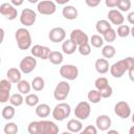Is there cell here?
Listing matches in <instances>:
<instances>
[{
  "instance_id": "6da1fadb",
  "label": "cell",
  "mask_w": 134,
  "mask_h": 134,
  "mask_svg": "<svg viewBox=\"0 0 134 134\" xmlns=\"http://www.w3.org/2000/svg\"><path fill=\"white\" fill-rule=\"evenodd\" d=\"M134 68V58L133 57H127L122 60H119L115 62L113 65L110 66V73L115 79H120L126 71H129L130 69Z\"/></svg>"
},
{
  "instance_id": "7a4b0ae2",
  "label": "cell",
  "mask_w": 134,
  "mask_h": 134,
  "mask_svg": "<svg viewBox=\"0 0 134 134\" xmlns=\"http://www.w3.org/2000/svg\"><path fill=\"white\" fill-rule=\"evenodd\" d=\"M15 39L17 42V45L19 49L21 50H27L31 46V36L28 29L21 27L16 30L15 32Z\"/></svg>"
},
{
  "instance_id": "3957f363",
  "label": "cell",
  "mask_w": 134,
  "mask_h": 134,
  "mask_svg": "<svg viewBox=\"0 0 134 134\" xmlns=\"http://www.w3.org/2000/svg\"><path fill=\"white\" fill-rule=\"evenodd\" d=\"M52 117L55 120L59 121H63L64 119H66L67 117H69L70 113H71V107L69 104L67 103H59L58 105L54 106V108L52 109Z\"/></svg>"
},
{
  "instance_id": "277c9868",
  "label": "cell",
  "mask_w": 134,
  "mask_h": 134,
  "mask_svg": "<svg viewBox=\"0 0 134 134\" xmlns=\"http://www.w3.org/2000/svg\"><path fill=\"white\" fill-rule=\"evenodd\" d=\"M70 92V85L67 81H61L57 84L54 91H53V97L57 100H64L67 98Z\"/></svg>"
},
{
  "instance_id": "5b68a950",
  "label": "cell",
  "mask_w": 134,
  "mask_h": 134,
  "mask_svg": "<svg viewBox=\"0 0 134 134\" xmlns=\"http://www.w3.org/2000/svg\"><path fill=\"white\" fill-rule=\"evenodd\" d=\"M60 75L66 81H74L79 76V69L75 65L66 64L60 67Z\"/></svg>"
},
{
  "instance_id": "8992f818",
  "label": "cell",
  "mask_w": 134,
  "mask_h": 134,
  "mask_svg": "<svg viewBox=\"0 0 134 134\" xmlns=\"http://www.w3.org/2000/svg\"><path fill=\"white\" fill-rule=\"evenodd\" d=\"M91 113V106L88 102H80L74 109V116L80 120H85Z\"/></svg>"
},
{
  "instance_id": "52a82bcc",
  "label": "cell",
  "mask_w": 134,
  "mask_h": 134,
  "mask_svg": "<svg viewBox=\"0 0 134 134\" xmlns=\"http://www.w3.org/2000/svg\"><path fill=\"white\" fill-rule=\"evenodd\" d=\"M36 66H37V59L32 55H27V57H24L20 61L19 69L21 70L22 73L28 74L35 70Z\"/></svg>"
},
{
  "instance_id": "ba28073f",
  "label": "cell",
  "mask_w": 134,
  "mask_h": 134,
  "mask_svg": "<svg viewBox=\"0 0 134 134\" xmlns=\"http://www.w3.org/2000/svg\"><path fill=\"white\" fill-rule=\"evenodd\" d=\"M37 10L41 15L50 16V15H53L55 13L57 5L51 0H43V1L38 2V4H37Z\"/></svg>"
},
{
  "instance_id": "9c48e42d",
  "label": "cell",
  "mask_w": 134,
  "mask_h": 134,
  "mask_svg": "<svg viewBox=\"0 0 134 134\" xmlns=\"http://www.w3.org/2000/svg\"><path fill=\"white\" fill-rule=\"evenodd\" d=\"M37 20V13L31 8H23L20 15V22L24 26H31Z\"/></svg>"
},
{
  "instance_id": "30bf717a",
  "label": "cell",
  "mask_w": 134,
  "mask_h": 134,
  "mask_svg": "<svg viewBox=\"0 0 134 134\" xmlns=\"http://www.w3.org/2000/svg\"><path fill=\"white\" fill-rule=\"evenodd\" d=\"M114 113L118 117H120L122 119H127L131 115V107L125 100L117 102L115 104V106H114Z\"/></svg>"
},
{
  "instance_id": "8fae6325",
  "label": "cell",
  "mask_w": 134,
  "mask_h": 134,
  "mask_svg": "<svg viewBox=\"0 0 134 134\" xmlns=\"http://www.w3.org/2000/svg\"><path fill=\"white\" fill-rule=\"evenodd\" d=\"M0 14L7 20H15L18 16V10L10 2H4L0 5Z\"/></svg>"
},
{
  "instance_id": "7c38bea8",
  "label": "cell",
  "mask_w": 134,
  "mask_h": 134,
  "mask_svg": "<svg viewBox=\"0 0 134 134\" xmlns=\"http://www.w3.org/2000/svg\"><path fill=\"white\" fill-rule=\"evenodd\" d=\"M76 46H80L82 44H85V43H88L89 42V38H88V35L82 30V29H73L71 32H70V38H69Z\"/></svg>"
},
{
  "instance_id": "4fadbf2b",
  "label": "cell",
  "mask_w": 134,
  "mask_h": 134,
  "mask_svg": "<svg viewBox=\"0 0 134 134\" xmlns=\"http://www.w3.org/2000/svg\"><path fill=\"white\" fill-rule=\"evenodd\" d=\"M40 134H59V127L51 120H40Z\"/></svg>"
},
{
  "instance_id": "5bb4252c",
  "label": "cell",
  "mask_w": 134,
  "mask_h": 134,
  "mask_svg": "<svg viewBox=\"0 0 134 134\" xmlns=\"http://www.w3.org/2000/svg\"><path fill=\"white\" fill-rule=\"evenodd\" d=\"M48 38L53 43L64 42L66 38V31L63 27H53L48 34Z\"/></svg>"
},
{
  "instance_id": "9a60e30c",
  "label": "cell",
  "mask_w": 134,
  "mask_h": 134,
  "mask_svg": "<svg viewBox=\"0 0 134 134\" xmlns=\"http://www.w3.org/2000/svg\"><path fill=\"white\" fill-rule=\"evenodd\" d=\"M107 17H108V21H109L110 23H112L113 25H118V26H120V25H122L124 22H125V17H124V15L121 14V12H119L118 9H115V8L110 9V10L108 12Z\"/></svg>"
},
{
  "instance_id": "2e32d148",
  "label": "cell",
  "mask_w": 134,
  "mask_h": 134,
  "mask_svg": "<svg viewBox=\"0 0 134 134\" xmlns=\"http://www.w3.org/2000/svg\"><path fill=\"white\" fill-rule=\"evenodd\" d=\"M111 124H112L111 118L106 114L98 115L95 120V126L97 130H100V131H108L111 127Z\"/></svg>"
},
{
  "instance_id": "e0dca14e",
  "label": "cell",
  "mask_w": 134,
  "mask_h": 134,
  "mask_svg": "<svg viewBox=\"0 0 134 134\" xmlns=\"http://www.w3.org/2000/svg\"><path fill=\"white\" fill-rule=\"evenodd\" d=\"M6 76H7V80L12 83V84H18L20 81H21V76H22V72L20 69L18 68H9L6 72Z\"/></svg>"
},
{
  "instance_id": "ac0fdd59",
  "label": "cell",
  "mask_w": 134,
  "mask_h": 134,
  "mask_svg": "<svg viewBox=\"0 0 134 134\" xmlns=\"http://www.w3.org/2000/svg\"><path fill=\"white\" fill-rule=\"evenodd\" d=\"M62 15L67 20H75L77 18V9L72 5H65L62 9Z\"/></svg>"
},
{
  "instance_id": "d6986e66",
  "label": "cell",
  "mask_w": 134,
  "mask_h": 134,
  "mask_svg": "<svg viewBox=\"0 0 134 134\" xmlns=\"http://www.w3.org/2000/svg\"><path fill=\"white\" fill-rule=\"evenodd\" d=\"M94 67L97 73L99 74H105L109 71L110 66H109V62L106 59H97L94 63Z\"/></svg>"
},
{
  "instance_id": "ffe728a7",
  "label": "cell",
  "mask_w": 134,
  "mask_h": 134,
  "mask_svg": "<svg viewBox=\"0 0 134 134\" xmlns=\"http://www.w3.org/2000/svg\"><path fill=\"white\" fill-rule=\"evenodd\" d=\"M67 130L71 133H80L83 130V124L82 120L77 118H72L68 120L67 122Z\"/></svg>"
},
{
  "instance_id": "44dd1931",
  "label": "cell",
  "mask_w": 134,
  "mask_h": 134,
  "mask_svg": "<svg viewBox=\"0 0 134 134\" xmlns=\"http://www.w3.org/2000/svg\"><path fill=\"white\" fill-rule=\"evenodd\" d=\"M62 50L65 54H72L75 52V50H77V46L70 40H65L62 44Z\"/></svg>"
},
{
  "instance_id": "7402d4cb",
  "label": "cell",
  "mask_w": 134,
  "mask_h": 134,
  "mask_svg": "<svg viewBox=\"0 0 134 134\" xmlns=\"http://www.w3.org/2000/svg\"><path fill=\"white\" fill-rule=\"evenodd\" d=\"M95 28H96V31H97L98 34L104 35L106 31H108L109 29H111L112 26H111V23H110L108 20L102 19V20H98V21L96 22Z\"/></svg>"
},
{
  "instance_id": "603a6c76",
  "label": "cell",
  "mask_w": 134,
  "mask_h": 134,
  "mask_svg": "<svg viewBox=\"0 0 134 134\" xmlns=\"http://www.w3.org/2000/svg\"><path fill=\"white\" fill-rule=\"evenodd\" d=\"M36 114L41 118H45L50 114V107L47 104H39L36 107Z\"/></svg>"
},
{
  "instance_id": "cb8c5ba5",
  "label": "cell",
  "mask_w": 134,
  "mask_h": 134,
  "mask_svg": "<svg viewBox=\"0 0 134 134\" xmlns=\"http://www.w3.org/2000/svg\"><path fill=\"white\" fill-rule=\"evenodd\" d=\"M17 89L19 93L21 94H29L30 89H31V84L26 80H21L17 84Z\"/></svg>"
},
{
  "instance_id": "d4e9b609",
  "label": "cell",
  "mask_w": 134,
  "mask_h": 134,
  "mask_svg": "<svg viewBox=\"0 0 134 134\" xmlns=\"http://www.w3.org/2000/svg\"><path fill=\"white\" fill-rule=\"evenodd\" d=\"M102 54L103 57L107 60V59H112L115 54H116V49L113 45L111 44H108V45H105L103 48H102Z\"/></svg>"
},
{
  "instance_id": "484cf974",
  "label": "cell",
  "mask_w": 134,
  "mask_h": 134,
  "mask_svg": "<svg viewBox=\"0 0 134 134\" xmlns=\"http://www.w3.org/2000/svg\"><path fill=\"white\" fill-rule=\"evenodd\" d=\"M15 113H16L15 107L12 106V105H8V106L3 107L2 112H1V115H2V117H3L4 119H6V120H10V119L14 118Z\"/></svg>"
},
{
  "instance_id": "4316f807",
  "label": "cell",
  "mask_w": 134,
  "mask_h": 134,
  "mask_svg": "<svg viewBox=\"0 0 134 134\" xmlns=\"http://www.w3.org/2000/svg\"><path fill=\"white\" fill-rule=\"evenodd\" d=\"M31 88L35 91H42L45 87V81L42 76H36L31 81Z\"/></svg>"
},
{
  "instance_id": "83f0119b",
  "label": "cell",
  "mask_w": 134,
  "mask_h": 134,
  "mask_svg": "<svg viewBox=\"0 0 134 134\" xmlns=\"http://www.w3.org/2000/svg\"><path fill=\"white\" fill-rule=\"evenodd\" d=\"M87 97H88V100L92 104H98L102 99V96H100V93L98 90L96 89H92L88 92L87 94Z\"/></svg>"
},
{
  "instance_id": "f1b7e54d",
  "label": "cell",
  "mask_w": 134,
  "mask_h": 134,
  "mask_svg": "<svg viewBox=\"0 0 134 134\" xmlns=\"http://www.w3.org/2000/svg\"><path fill=\"white\" fill-rule=\"evenodd\" d=\"M48 60L53 65H60L64 61V57H63V53L60 52V51H52L50 53V57H49Z\"/></svg>"
},
{
  "instance_id": "f546056e",
  "label": "cell",
  "mask_w": 134,
  "mask_h": 134,
  "mask_svg": "<svg viewBox=\"0 0 134 134\" xmlns=\"http://www.w3.org/2000/svg\"><path fill=\"white\" fill-rule=\"evenodd\" d=\"M104 39L99 35H92L90 38V45H92L94 48H100L104 47Z\"/></svg>"
},
{
  "instance_id": "4dcf8cb0",
  "label": "cell",
  "mask_w": 134,
  "mask_h": 134,
  "mask_svg": "<svg viewBox=\"0 0 134 134\" xmlns=\"http://www.w3.org/2000/svg\"><path fill=\"white\" fill-rule=\"evenodd\" d=\"M94 86H95V89L100 91V90H104L105 88H107L109 86V81L107 77L105 76H99L95 80L94 82Z\"/></svg>"
},
{
  "instance_id": "1f68e13d",
  "label": "cell",
  "mask_w": 134,
  "mask_h": 134,
  "mask_svg": "<svg viewBox=\"0 0 134 134\" xmlns=\"http://www.w3.org/2000/svg\"><path fill=\"white\" fill-rule=\"evenodd\" d=\"M9 103L14 107H20L24 103V98H23V96H22L21 93H14V94L10 95Z\"/></svg>"
},
{
  "instance_id": "d6a6232c",
  "label": "cell",
  "mask_w": 134,
  "mask_h": 134,
  "mask_svg": "<svg viewBox=\"0 0 134 134\" xmlns=\"http://www.w3.org/2000/svg\"><path fill=\"white\" fill-rule=\"evenodd\" d=\"M24 102L29 107H35V106L37 107L39 105V96L37 94H35V93H29L24 98Z\"/></svg>"
},
{
  "instance_id": "836d02e7",
  "label": "cell",
  "mask_w": 134,
  "mask_h": 134,
  "mask_svg": "<svg viewBox=\"0 0 134 134\" xmlns=\"http://www.w3.org/2000/svg\"><path fill=\"white\" fill-rule=\"evenodd\" d=\"M116 37H117V34H116V30H114L113 28L109 29L108 31H106L104 35H103V39L105 42H108V43H112L116 40Z\"/></svg>"
},
{
  "instance_id": "e575fe53",
  "label": "cell",
  "mask_w": 134,
  "mask_h": 134,
  "mask_svg": "<svg viewBox=\"0 0 134 134\" xmlns=\"http://www.w3.org/2000/svg\"><path fill=\"white\" fill-rule=\"evenodd\" d=\"M116 34H117V36L120 37V38H127V37L131 34V28H130L129 25L122 24V25H120V26L117 27Z\"/></svg>"
},
{
  "instance_id": "d590c367",
  "label": "cell",
  "mask_w": 134,
  "mask_h": 134,
  "mask_svg": "<svg viewBox=\"0 0 134 134\" xmlns=\"http://www.w3.org/2000/svg\"><path fill=\"white\" fill-rule=\"evenodd\" d=\"M27 131L29 134H40V120H34L28 124Z\"/></svg>"
},
{
  "instance_id": "8d00e7d4",
  "label": "cell",
  "mask_w": 134,
  "mask_h": 134,
  "mask_svg": "<svg viewBox=\"0 0 134 134\" xmlns=\"http://www.w3.org/2000/svg\"><path fill=\"white\" fill-rule=\"evenodd\" d=\"M4 134H17L18 133V126L15 122H7L3 128Z\"/></svg>"
},
{
  "instance_id": "74e56055",
  "label": "cell",
  "mask_w": 134,
  "mask_h": 134,
  "mask_svg": "<svg viewBox=\"0 0 134 134\" xmlns=\"http://www.w3.org/2000/svg\"><path fill=\"white\" fill-rule=\"evenodd\" d=\"M77 51L82 55H89L91 53V45H90V43L88 42V43H85V44H82V45L77 46Z\"/></svg>"
},
{
  "instance_id": "f35d334b",
  "label": "cell",
  "mask_w": 134,
  "mask_h": 134,
  "mask_svg": "<svg viewBox=\"0 0 134 134\" xmlns=\"http://www.w3.org/2000/svg\"><path fill=\"white\" fill-rule=\"evenodd\" d=\"M117 8L119 12H129L131 8V1L130 0H119Z\"/></svg>"
},
{
  "instance_id": "ab89813d",
  "label": "cell",
  "mask_w": 134,
  "mask_h": 134,
  "mask_svg": "<svg viewBox=\"0 0 134 134\" xmlns=\"http://www.w3.org/2000/svg\"><path fill=\"white\" fill-rule=\"evenodd\" d=\"M42 50H43V46L37 44V45H34V46L31 47L30 52H31V55H32V57L40 59V58H41V54H42Z\"/></svg>"
},
{
  "instance_id": "60d3db41",
  "label": "cell",
  "mask_w": 134,
  "mask_h": 134,
  "mask_svg": "<svg viewBox=\"0 0 134 134\" xmlns=\"http://www.w3.org/2000/svg\"><path fill=\"white\" fill-rule=\"evenodd\" d=\"M79 134H97V128L95 126L89 125V126L85 127Z\"/></svg>"
},
{
  "instance_id": "b9f144b4",
  "label": "cell",
  "mask_w": 134,
  "mask_h": 134,
  "mask_svg": "<svg viewBox=\"0 0 134 134\" xmlns=\"http://www.w3.org/2000/svg\"><path fill=\"white\" fill-rule=\"evenodd\" d=\"M99 93H100L102 98H109V97L113 94V88L109 85V86H108L107 88H105L104 90H100Z\"/></svg>"
},
{
  "instance_id": "7bdbcfd3",
  "label": "cell",
  "mask_w": 134,
  "mask_h": 134,
  "mask_svg": "<svg viewBox=\"0 0 134 134\" xmlns=\"http://www.w3.org/2000/svg\"><path fill=\"white\" fill-rule=\"evenodd\" d=\"M10 98V91L8 90H0V102L2 104L8 102Z\"/></svg>"
},
{
  "instance_id": "ee69618b",
  "label": "cell",
  "mask_w": 134,
  "mask_h": 134,
  "mask_svg": "<svg viewBox=\"0 0 134 134\" xmlns=\"http://www.w3.org/2000/svg\"><path fill=\"white\" fill-rule=\"evenodd\" d=\"M0 90H12V83L7 79H3L0 81Z\"/></svg>"
},
{
  "instance_id": "f6af8a7d",
  "label": "cell",
  "mask_w": 134,
  "mask_h": 134,
  "mask_svg": "<svg viewBox=\"0 0 134 134\" xmlns=\"http://www.w3.org/2000/svg\"><path fill=\"white\" fill-rule=\"evenodd\" d=\"M52 52V50H50L49 47L47 46H43V50H42V54H41V60H48L50 57V53Z\"/></svg>"
},
{
  "instance_id": "bcb514c9",
  "label": "cell",
  "mask_w": 134,
  "mask_h": 134,
  "mask_svg": "<svg viewBox=\"0 0 134 134\" xmlns=\"http://www.w3.org/2000/svg\"><path fill=\"white\" fill-rule=\"evenodd\" d=\"M118 3H119V0H106L105 1V4L107 7H110V8H114V7H117L118 6Z\"/></svg>"
},
{
  "instance_id": "7dc6e473",
  "label": "cell",
  "mask_w": 134,
  "mask_h": 134,
  "mask_svg": "<svg viewBox=\"0 0 134 134\" xmlns=\"http://www.w3.org/2000/svg\"><path fill=\"white\" fill-rule=\"evenodd\" d=\"M85 3L89 7H96L100 3V1L99 0H85Z\"/></svg>"
},
{
  "instance_id": "c3c4849f",
  "label": "cell",
  "mask_w": 134,
  "mask_h": 134,
  "mask_svg": "<svg viewBox=\"0 0 134 134\" xmlns=\"http://www.w3.org/2000/svg\"><path fill=\"white\" fill-rule=\"evenodd\" d=\"M127 20H128V22H129L130 24H132V25L134 26V12H131V13L128 14Z\"/></svg>"
},
{
  "instance_id": "681fc988",
  "label": "cell",
  "mask_w": 134,
  "mask_h": 134,
  "mask_svg": "<svg viewBox=\"0 0 134 134\" xmlns=\"http://www.w3.org/2000/svg\"><path fill=\"white\" fill-rule=\"evenodd\" d=\"M10 4H13L15 7L16 6H20L23 4V0H12L10 1Z\"/></svg>"
},
{
  "instance_id": "f907efd6",
  "label": "cell",
  "mask_w": 134,
  "mask_h": 134,
  "mask_svg": "<svg viewBox=\"0 0 134 134\" xmlns=\"http://www.w3.org/2000/svg\"><path fill=\"white\" fill-rule=\"evenodd\" d=\"M128 74H129V79L134 83V68L130 69V70L128 71Z\"/></svg>"
},
{
  "instance_id": "816d5d0a",
  "label": "cell",
  "mask_w": 134,
  "mask_h": 134,
  "mask_svg": "<svg viewBox=\"0 0 134 134\" xmlns=\"http://www.w3.org/2000/svg\"><path fill=\"white\" fill-rule=\"evenodd\" d=\"M106 134H119V132H118V131H116V130L111 129V130H108Z\"/></svg>"
},
{
  "instance_id": "f5cc1de1",
  "label": "cell",
  "mask_w": 134,
  "mask_h": 134,
  "mask_svg": "<svg viewBox=\"0 0 134 134\" xmlns=\"http://www.w3.org/2000/svg\"><path fill=\"white\" fill-rule=\"evenodd\" d=\"M68 1L69 0H64V1H57V3H59V4H66V3H68Z\"/></svg>"
},
{
  "instance_id": "db71d44e",
  "label": "cell",
  "mask_w": 134,
  "mask_h": 134,
  "mask_svg": "<svg viewBox=\"0 0 134 134\" xmlns=\"http://www.w3.org/2000/svg\"><path fill=\"white\" fill-rule=\"evenodd\" d=\"M129 134H134V126L130 127V129H129Z\"/></svg>"
},
{
  "instance_id": "11a10c76",
  "label": "cell",
  "mask_w": 134,
  "mask_h": 134,
  "mask_svg": "<svg viewBox=\"0 0 134 134\" xmlns=\"http://www.w3.org/2000/svg\"><path fill=\"white\" fill-rule=\"evenodd\" d=\"M130 35H131V36H132V37L134 38V26H133V27L131 28V34H130Z\"/></svg>"
},
{
  "instance_id": "9f6ffc18",
  "label": "cell",
  "mask_w": 134,
  "mask_h": 134,
  "mask_svg": "<svg viewBox=\"0 0 134 134\" xmlns=\"http://www.w3.org/2000/svg\"><path fill=\"white\" fill-rule=\"evenodd\" d=\"M61 134H73V133H71V132H69V131H65V132H63V133H61Z\"/></svg>"
},
{
  "instance_id": "6f0895ef",
  "label": "cell",
  "mask_w": 134,
  "mask_h": 134,
  "mask_svg": "<svg viewBox=\"0 0 134 134\" xmlns=\"http://www.w3.org/2000/svg\"><path fill=\"white\" fill-rule=\"evenodd\" d=\"M29 2H30V3H36L37 0H29Z\"/></svg>"
},
{
  "instance_id": "680465c9",
  "label": "cell",
  "mask_w": 134,
  "mask_h": 134,
  "mask_svg": "<svg viewBox=\"0 0 134 134\" xmlns=\"http://www.w3.org/2000/svg\"><path fill=\"white\" fill-rule=\"evenodd\" d=\"M132 122L134 124V112H133V114H132Z\"/></svg>"
}]
</instances>
